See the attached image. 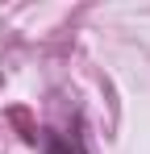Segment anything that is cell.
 <instances>
[{"label": "cell", "instance_id": "6da1fadb", "mask_svg": "<svg viewBox=\"0 0 150 154\" xmlns=\"http://www.w3.org/2000/svg\"><path fill=\"white\" fill-rule=\"evenodd\" d=\"M42 154H88V146L75 133L67 137V133H54L50 129V133H42Z\"/></svg>", "mask_w": 150, "mask_h": 154}]
</instances>
